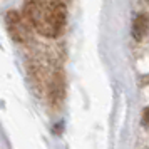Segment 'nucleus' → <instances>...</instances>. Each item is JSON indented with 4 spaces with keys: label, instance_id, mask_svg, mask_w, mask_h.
Masks as SVG:
<instances>
[{
    "label": "nucleus",
    "instance_id": "nucleus-1",
    "mask_svg": "<svg viewBox=\"0 0 149 149\" xmlns=\"http://www.w3.org/2000/svg\"><path fill=\"white\" fill-rule=\"evenodd\" d=\"M25 12L30 24L49 37L59 34L65 22V10L57 0H27Z\"/></svg>",
    "mask_w": 149,
    "mask_h": 149
},
{
    "label": "nucleus",
    "instance_id": "nucleus-3",
    "mask_svg": "<svg viewBox=\"0 0 149 149\" xmlns=\"http://www.w3.org/2000/svg\"><path fill=\"white\" fill-rule=\"evenodd\" d=\"M148 29H149V19L146 17V15H139V17H137V19L134 20L132 34H134V37L137 39V40H141L142 37L146 35Z\"/></svg>",
    "mask_w": 149,
    "mask_h": 149
},
{
    "label": "nucleus",
    "instance_id": "nucleus-4",
    "mask_svg": "<svg viewBox=\"0 0 149 149\" xmlns=\"http://www.w3.org/2000/svg\"><path fill=\"white\" fill-rule=\"evenodd\" d=\"M142 119H144V124H149V107L144 111V117Z\"/></svg>",
    "mask_w": 149,
    "mask_h": 149
},
{
    "label": "nucleus",
    "instance_id": "nucleus-2",
    "mask_svg": "<svg viewBox=\"0 0 149 149\" xmlns=\"http://www.w3.org/2000/svg\"><path fill=\"white\" fill-rule=\"evenodd\" d=\"M5 22H7V27H8V32L10 35L14 37L17 42H24L27 40L29 37V30H27V25H25V22L20 19V15L14 12V10H10L5 17Z\"/></svg>",
    "mask_w": 149,
    "mask_h": 149
}]
</instances>
